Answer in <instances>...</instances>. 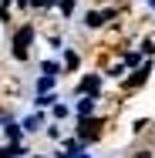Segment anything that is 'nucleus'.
<instances>
[{"label":"nucleus","instance_id":"1","mask_svg":"<svg viewBox=\"0 0 155 158\" xmlns=\"http://www.w3.org/2000/svg\"><path fill=\"white\" fill-rule=\"evenodd\" d=\"M31 37H34L31 27L17 31V40H14V54H17V61H27V44H31Z\"/></svg>","mask_w":155,"mask_h":158},{"label":"nucleus","instance_id":"2","mask_svg":"<svg viewBox=\"0 0 155 158\" xmlns=\"http://www.w3.org/2000/svg\"><path fill=\"white\" fill-rule=\"evenodd\" d=\"M98 135H101V125L98 121H84L81 125V138H98Z\"/></svg>","mask_w":155,"mask_h":158},{"label":"nucleus","instance_id":"3","mask_svg":"<svg viewBox=\"0 0 155 158\" xmlns=\"http://www.w3.org/2000/svg\"><path fill=\"white\" fill-rule=\"evenodd\" d=\"M81 91L84 94H98V77H84L81 81Z\"/></svg>","mask_w":155,"mask_h":158},{"label":"nucleus","instance_id":"4","mask_svg":"<svg viewBox=\"0 0 155 158\" xmlns=\"http://www.w3.org/2000/svg\"><path fill=\"white\" fill-rule=\"evenodd\" d=\"M145 77H149V67H145V71H138V74H135V77H131V81H128V88H131V91H135V88H138V84H142V81H145Z\"/></svg>","mask_w":155,"mask_h":158},{"label":"nucleus","instance_id":"5","mask_svg":"<svg viewBox=\"0 0 155 158\" xmlns=\"http://www.w3.org/2000/svg\"><path fill=\"white\" fill-rule=\"evenodd\" d=\"M105 17H111V14H88V27H98Z\"/></svg>","mask_w":155,"mask_h":158},{"label":"nucleus","instance_id":"6","mask_svg":"<svg viewBox=\"0 0 155 158\" xmlns=\"http://www.w3.org/2000/svg\"><path fill=\"white\" fill-rule=\"evenodd\" d=\"M131 158H152V152H135Z\"/></svg>","mask_w":155,"mask_h":158},{"label":"nucleus","instance_id":"7","mask_svg":"<svg viewBox=\"0 0 155 158\" xmlns=\"http://www.w3.org/2000/svg\"><path fill=\"white\" fill-rule=\"evenodd\" d=\"M3 155H7V152H0V158H3Z\"/></svg>","mask_w":155,"mask_h":158},{"label":"nucleus","instance_id":"8","mask_svg":"<svg viewBox=\"0 0 155 158\" xmlns=\"http://www.w3.org/2000/svg\"><path fill=\"white\" fill-rule=\"evenodd\" d=\"M152 7H155V0H152Z\"/></svg>","mask_w":155,"mask_h":158}]
</instances>
